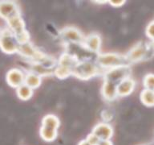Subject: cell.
Returning <instances> with one entry per match:
<instances>
[{"label": "cell", "mask_w": 154, "mask_h": 145, "mask_svg": "<svg viewBox=\"0 0 154 145\" xmlns=\"http://www.w3.org/2000/svg\"><path fill=\"white\" fill-rule=\"evenodd\" d=\"M79 60L75 54L64 52L60 56L57 65L54 69V75L60 79H65L72 76V71Z\"/></svg>", "instance_id": "cell-1"}, {"label": "cell", "mask_w": 154, "mask_h": 145, "mask_svg": "<svg viewBox=\"0 0 154 145\" xmlns=\"http://www.w3.org/2000/svg\"><path fill=\"white\" fill-rule=\"evenodd\" d=\"M154 54V48L150 42L140 41L128 52L125 56L129 65L137 63L142 60H148Z\"/></svg>", "instance_id": "cell-2"}, {"label": "cell", "mask_w": 154, "mask_h": 145, "mask_svg": "<svg viewBox=\"0 0 154 145\" xmlns=\"http://www.w3.org/2000/svg\"><path fill=\"white\" fill-rule=\"evenodd\" d=\"M101 71L104 72L96 61L91 60H79L72 71V76L78 79L89 80L100 74Z\"/></svg>", "instance_id": "cell-3"}, {"label": "cell", "mask_w": 154, "mask_h": 145, "mask_svg": "<svg viewBox=\"0 0 154 145\" xmlns=\"http://www.w3.org/2000/svg\"><path fill=\"white\" fill-rule=\"evenodd\" d=\"M60 127V118L55 114H47L42 119L39 135L45 142H53L57 138Z\"/></svg>", "instance_id": "cell-4"}, {"label": "cell", "mask_w": 154, "mask_h": 145, "mask_svg": "<svg viewBox=\"0 0 154 145\" xmlns=\"http://www.w3.org/2000/svg\"><path fill=\"white\" fill-rule=\"evenodd\" d=\"M96 62L103 71L118 67L120 65H129L125 54L116 53H98L96 56Z\"/></svg>", "instance_id": "cell-5"}, {"label": "cell", "mask_w": 154, "mask_h": 145, "mask_svg": "<svg viewBox=\"0 0 154 145\" xmlns=\"http://www.w3.org/2000/svg\"><path fill=\"white\" fill-rule=\"evenodd\" d=\"M19 44L16 40L14 33L8 27L0 31V48L7 54L18 53Z\"/></svg>", "instance_id": "cell-6"}, {"label": "cell", "mask_w": 154, "mask_h": 145, "mask_svg": "<svg viewBox=\"0 0 154 145\" xmlns=\"http://www.w3.org/2000/svg\"><path fill=\"white\" fill-rule=\"evenodd\" d=\"M132 68L130 65H120L118 67H115L111 69L106 70L103 73V81H109L119 84L127 77H131Z\"/></svg>", "instance_id": "cell-7"}, {"label": "cell", "mask_w": 154, "mask_h": 145, "mask_svg": "<svg viewBox=\"0 0 154 145\" xmlns=\"http://www.w3.org/2000/svg\"><path fill=\"white\" fill-rule=\"evenodd\" d=\"M61 40L65 44H75L82 45L85 36L79 29L74 26H67L61 29L60 32Z\"/></svg>", "instance_id": "cell-8"}, {"label": "cell", "mask_w": 154, "mask_h": 145, "mask_svg": "<svg viewBox=\"0 0 154 145\" xmlns=\"http://www.w3.org/2000/svg\"><path fill=\"white\" fill-rule=\"evenodd\" d=\"M20 14V9L14 1H0V17L3 19H9Z\"/></svg>", "instance_id": "cell-9"}, {"label": "cell", "mask_w": 154, "mask_h": 145, "mask_svg": "<svg viewBox=\"0 0 154 145\" xmlns=\"http://www.w3.org/2000/svg\"><path fill=\"white\" fill-rule=\"evenodd\" d=\"M25 75H26V73H24L19 69L14 68V69H10L7 72V76H6L7 84L13 88H16V89L19 88L20 85L24 84Z\"/></svg>", "instance_id": "cell-10"}, {"label": "cell", "mask_w": 154, "mask_h": 145, "mask_svg": "<svg viewBox=\"0 0 154 145\" xmlns=\"http://www.w3.org/2000/svg\"><path fill=\"white\" fill-rule=\"evenodd\" d=\"M91 132L100 140H111L113 135V127L110 123L107 122H100L95 125Z\"/></svg>", "instance_id": "cell-11"}, {"label": "cell", "mask_w": 154, "mask_h": 145, "mask_svg": "<svg viewBox=\"0 0 154 145\" xmlns=\"http://www.w3.org/2000/svg\"><path fill=\"white\" fill-rule=\"evenodd\" d=\"M101 43H102V41H101L100 36L98 33L92 32V33L85 36L82 46L89 52L98 54L100 53V50Z\"/></svg>", "instance_id": "cell-12"}, {"label": "cell", "mask_w": 154, "mask_h": 145, "mask_svg": "<svg viewBox=\"0 0 154 145\" xmlns=\"http://www.w3.org/2000/svg\"><path fill=\"white\" fill-rule=\"evenodd\" d=\"M7 27L14 33V36L19 35L26 31V25L21 14L13 16L7 20Z\"/></svg>", "instance_id": "cell-13"}, {"label": "cell", "mask_w": 154, "mask_h": 145, "mask_svg": "<svg viewBox=\"0 0 154 145\" xmlns=\"http://www.w3.org/2000/svg\"><path fill=\"white\" fill-rule=\"evenodd\" d=\"M117 85L109 81H103L101 87V94L106 101H114L117 98Z\"/></svg>", "instance_id": "cell-14"}, {"label": "cell", "mask_w": 154, "mask_h": 145, "mask_svg": "<svg viewBox=\"0 0 154 145\" xmlns=\"http://www.w3.org/2000/svg\"><path fill=\"white\" fill-rule=\"evenodd\" d=\"M136 87V82L131 77H127L117 85L118 97L128 96L134 91Z\"/></svg>", "instance_id": "cell-15"}, {"label": "cell", "mask_w": 154, "mask_h": 145, "mask_svg": "<svg viewBox=\"0 0 154 145\" xmlns=\"http://www.w3.org/2000/svg\"><path fill=\"white\" fill-rule=\"evenodd\" d=\"M42 83V77L38 75L35 72L29 71L25 75V82L24 84L31 87V89H36L38 88Z\"/></svg>", "instance_id": "cell-16"}, {"label": "cell", "mask_w": 154, "mask_h": 145, "mask_svg": "<svg viewBox=\"0 0 154 145\" xmlns=\"http://www.w3.org/2000/svg\"><path fill=\"white\" fill-rule=\"evenodd\" d=\"M140 99L144 106H154V89H144L140 94Z\"/></svg>", "instance_id": "cell-17"}, {"label": "cell", "mask_w": 154, "mask_h": 145, "mask_svg": "<svg viewBox=\"0 0 154 145\" xmlns=\"http://www.w3.org/2000/svg\"><path fill=\"white\" fill-rule=\"evenodd\" d=\"M17 96L19 97V98L23 101H26L31 98L34 94V89H31V87L26 85V84H23L20 85L19 88L16 89Z\"/></svg>", "instance_id": "cell-18"}, {"label": "cell", "mask_w": 154, "mask_h": 145, "mask_svg": "<svg viewBox=\"0 0 154 145\" xmlns=\"http://www.w3.org/2000/svg\"><path fill=\"white\" fill-rule=\"evenodd\" d=\"M144 89H154V73H148L143 79Z\"/></svg>", "instance_id": "cell-19"}, {"label": "cell", "mask_w": 154, "mask_h": 145, "mask_svg": "<svg viewBox=\"0 0 154 145\" xmlns=\"http://www.w3.org/2000/svg\"><path fill=\"white\" fill-rule=\"evenodd\" d=\"M145 34L146 36L149 39H150V40H154V19L152 20L146 27L145 29Z\"/></svg>", "instance_id": "cell-20"}, {"label": "cell", "mask_w": 154, "mask_h": 145, "mask_svg": "<svg viewBox=\"0 0 154 145\" xmlns=\"http://www.w3.org/2000/svg\"><path fill=\"white\" fill-rule=\"evenodd\" d=\"M85 140L89 143V144L90 145H98L99 143L100 142V140L92 132H91L90 134H88V135H87V137Z\"/></svg>", "instance_id": "cell-21"}, {"label": "cell", "mask_w": 154, "mask_h": 145, "mask_svg": "<svg viewBox=\"0 0 154 145\" xmlns=\"http://www.w3.org/2000/svg\"><path fill=\"white\" fill-rule=\"evenodd\" d=\"M125 2H126L125 1H109L108 3L114 7H120L125 4Z\"/></svg>", "instance_id": "cell-22"}, {"label": "cell", "mask_w": 154, "mask_h": 145, "mask_svg": "<svg viewBox=\"0 0 154 145\" xmlns=\"http://www.w3.org/2000/svg\"><path fill=\"white\" fill-rule=\"evenodd\" d=\"M98 145H113V143L111 141V140H100V142L99 143Z\"/></svg>", "instance_id": "cell-23"}, {"label": "cell", "mask_w": 154, "mask_h": 145, "mask_svg": "<svg viewBox=\"0 0 154 145\" xmlns=\"http://www.w3.org/2000/svg\"><path fill=\"white\" fill-rule=\"evenodd\" d=\"M78 145H90V144H89V143L86 140H82L79 141Z\"/></svg>", "instance_id": "cell-24"}, {"label": "cell", "mask_w": 154, "mask_h": 145, "mask_svg": "<svg viewBox=\"0 0 154 145\" xmlns=\"http://www.w3.org/2000/svg\"><path fill=\"white\" fill-rule=\"evenodd\" d=\"M150 43H151L152 46V48H154V40H151V41H150Z\"/></svg>", "instance_id": "cell-25"}]
</instances>
